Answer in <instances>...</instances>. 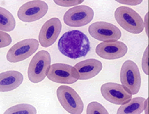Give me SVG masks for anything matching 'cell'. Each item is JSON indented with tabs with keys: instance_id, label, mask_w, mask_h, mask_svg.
Masks as SVG:
<instances>
[{
	"instance_id": "5",
	"label": "cell",
	"mask_w": 149,
	"mask_h": 114,
	"mask_svg": "<svg viewBox=\"0 0 149 114\" xmlns=\"http://www.w3.org/2000/svg\"><path fill=\"white\" fill-rule=\"evenodd\" d=\"M56 95L60 104L69 113H82L84 103L81 97L72 88L61 85L56 90Z\"/></svg>"
},
{
	"instance_id": "9",
	"label": "cell",
	"mask_w": 149,
	"mask_h": 114,
	"mask_svg": "<svg viewBox=\"0 0 149 114\" xmlns=\"http://www.w3.org/2000/svg\"><path fill=\"white\" fill-rule=\"evenodd\" d=\"M48 6L45 2L33 0L24 4L17 11V17L21 21L34 22L46 15Z\"/></svg>"
},
{
	"instance_id": "16",
	"label": "cell",
	"mask_w": 149,
	"mask_h": 114,
	"mask_svg": "<svg viewBox=\"0 0 149 114\" xmlns=\"http://www.w3.org/2000/svg\"><path fill=\"white\" fill-rule=\"evenodd\" d=\"M144 98H131L127 103L121 105L118 110V114H141L145 109Z\"/></svg>"
},
{
	"instance_id": "10",
	"label": "cell",
	"mask_w": 149,
	"mask_h": 114,
	"mask_svg": "<svg viewBox=\"0 0 149 114\" xmlns=\"http://www.w3.org/2000/svg\"><path fill=\"white\" fill-rule=\"evenodd\" d=\"M88 32L95 39L103 42L117 41L121 37V31L116 26L108 22L93 23L88 28Z\"/></svg>"
},
{
	"instance_id": "11",
	"label": "cell",
	"mask_w": 149,
	"mask_h": 114,
	"mask_svg": "<svg viewBox=\"0 0 149 114\" xmlns=\"http://www.w3.org/2000/svg\"><path fill=\"white\" fill-rule=\"evenodd\" d=\"M101 94L106 101L117 105H123L132 98V94L120 84L108 82L101 86Z\"/></svg>"
},
{
	"instance_id": "20",
	"label": "cell",
	"mask_w": 149,
	"mask_h": 114,
	"mask_svg": "<svg viewBox=\"0 0 149 114\" xmlns=\"http://www.w3.org/2000/svg\"><path fill=\"white\" fill-rule=\"evenodd\" d=\"M84 2L83 0H72V1H68V0H55L54 2L60 6L63 7H69V6H77L78 4L82 3Z\"/></svg>"
},
{
	"instance_id": "21",
	"label": "cell",
	"mask_w": 149,
	"mask_h": 114,
	"mask_svg": "<svg viewBox=\"0 0 149 114\" xmlns=\"http://www.w3.org/2000/svg\"><path fill=\"white\" fill-rule=\"evenodd\" d=\"M0 39H1V43H0V48H5L11 43V37L9 34L5 33L3 31L0 32Z\"/></svg>"
},
{
	"instance_id": "23",
	"label": "cell",
	"mask_w": 149,
	"mask_h": 114,
	"mask_svg": "<svg viewBox=\"0 0 149 114\" xmlns=\"http://www.w3.org/2000/svg\"><path fill=\"white\" fill-rule=\"evenodd\" d=\"M117 2H120V3H124L127 4V5H131V6H136L139 4L142 3V0H139V1H128V0H117Z\"/></svg>"
},
{
	"instance_id": "3",
	"label": "cell",
	"mask_w": 149,
	"mask_h": 114,
	"mask_svg": "<svg viewBox=\"0 0 149 114\" xmlns=\"http://www.w3.org/2000/svg\"><path fill=\"white\" fill-rule=\"evenodd\" d=\"M51 55L47 51L42 50L36 54L28 67V78L33 83L43 81L51 67Z\"/></svg>"
},
{
	"instance_id": "14",
	"label": "cell",
	"mask_w": 149,
	"mask_h": 114,
	"mask_svg": "<svg viewBox=\"0 0 149 114\" xmlns=\"http://www.w3.org/2000/svg\"><path fill=\"white\" fill-rule=\"evenodd\" d=\"M74 67L78 80H86L97 76L102 70V64L96 59H87L78 63Z\"/></svg>"
},
{
	"instance_id": "1",
	"label": "cell",
	"mask_w": 149,
	"mask_h": 114,
	"mask_svg": "<svg viewBox=\"0 0 149 114\" xmlns=\"http://www.w3.org/2000/svg\"><path fill=\"white\" fill-rule=\"evenodd\" d=\"M58 49L61 54L71 59L86 56L90 51V41L84 33L79 30L68 31L58 42Z\"/></svg>"
},
{
	"instance_id": "13",
	"label": "cell",
	"mask_w": 149,
	"mask_h": 114,
	"mask_svg": "<svg viewBox=\"0 0 149 114\" xmlns=\"http://www.w3.org/2000/svg\"><path fill=\"white\" fill-rule=\"evenodd\" d=\"M127 46L120 41H107L99 44L96 48V54L106 60H115L123 57L127 52Z\"/></svg>"
},
{
	"instance_id": "2",
	"label": "cell",
	"mask_w": 149,
	"mask_h": 114,
	"mask_svg": "<svg viewBox=\"0 0 149 114\" xmlns=\"http://www.w3.org/2000/svg\"><path fill=\"white\" fill-rule=\"evenodd\" d=\"M115 20L120 27L133 34H139L144 30L142 18L133 8L120 6L115 10Z\"/></svg>"
},
{
	"instance_id": "19",
	"label": "cell",
	"mask_w": 149,
	"mask_h": 114,
	"mask_svg": "<svg viewBox=\"0 0 149 114\" xmlns=\"http://www.w3.org/2000/svg\"><path fill=\"white\" fill-rule=\"evenodd\" d=\"M106 109L98 102L93 101L88 104L87 108V114H108Z\"/></svg>"
},
{
	"instance_id": "17",
	"label": "cell",
	"mask_w": 149,
	"mask_h": 114,
	"mask_svg": "<svg viewBox=\"0 0 149 114\" xmlns=\"http://www.w3.org/2000/svg\"><path fill=\"white\" fill-rule=\"evenodd\" d=\"M16 22L11 12L6 8H0V30L1 31H12L15 28Z\"/></svg>"
},
{
	"instance_id": "22",
	"label": "cell",
	"mask_w": 149,
	"mask_h": 114,
	"mask_svg": "<svg viewBox=\"0 0 149 114\" xmlns=\"http://www.w3.org/2000/svg\"><path fill=\"white\" fill-rule=\"evenodd\" d=\"M142 66L144 72L146 75H148V46H147L146 51H145V53L143 54V58H142Z\"/></svg>"
},
{
	"instance_id": "24",
	"label": "cell",
	"mask_w": 149,
	"mask_h": 114,
	"mask_svg": "<svg viewBox=\"0 0 149 114\" xmlns=\"http://www.w3.org/2000/svg\"><path fill=\"white\" fill-rule=\"evenodd\" d=\"M148 12L147 13V15H146V23H145V25H146V33H147V36H148Z\"/></svg>"
},
{
	"instance_id": "6",
	"label": "cell",
	"mask_w": 149,
	"mask_h": 114,
	"mask_svg": "<svg viewBox=\"0 0 149 114\" xmlns=\"http://www.w3.org/2000/svg\"><path fill=\"white\" fill-rule=\"evenodd\" d=\"M39 42L35 39H24L13 45L7 53V60L11 63H17L33 55L38 49Z\"/></svg>"
},
{
	"instance_id": "8",
	"label": "cell",
	"mask_w": 149,
	"mask_h": 114,
	"mask_svg": "<svg viewBox=\"0 0 149 114\" xmlns=\"http://www.w3.org/2000/svg\"><path fill=\"white\" fill-rule=\"evenodd\" d=\"M47 77L56 83L73 84L78 81V75L74 67L65 63H54L51 65Z\"/></svg>"
},
{
	"instance_id": "18",
	"label": "cell",
	"mask_w": 149,
	"mask_h": 114,
	"mask_svg": "<svg viewBox=\"0 0 149 114\" xmlns=\"http://www.w3.org/2000/svg\"><path fill=\"white\" fill-rule=\"evenodd\" d=\"M5 114H36V109L30 104H17L8 109Z\"/></svg>"
},
{
	"instance_id": "7",
	"label": "cell",
	"mask_w": 149,
	"mask_h": 114,
	"mask_svg": "<svg viewBox=\"0 0 149 114\" xmlns=\"http://www.w3.org/2000/svg\"><path fill=\"white\" fill-rule=\"evenodd\" d=\"M94 17V11L87 6H74L69 9L63 16V20L69 27H79L88 24Z\"/></svg>"
},
{
	"instance_id": "4",
	"label": "cell",
	"mask_w": 149,
	"mask_h": 114,
	"mask_svg": "<svg viewBox=\"0 0 149 114\" xmlns=\"http://www.w3.org/2000/svg\"><path fill=\"white\" fill-rule=\"evenodd\" d=\"M122 85L132 95L139 92L141 87V75L136 63L133 61H126L120 70Z\"/></svg>"
},
{
	"instance_id": "15",
	"label": "cell",
	"mask_w": 149,
	"mask_h": 114,
	"mask_svg": "<svg viewBox=\"0 0 149 114\" xmlns=\"http://www.w3.org/2000/svg\"><path fill=\"white\" fill-rule=\"evenodd\" d=\"M24 76L18 71L9 70L0 74V91L1 92L10 91L18 88L23 82Z\"/></svg>"
},
{
	"instance_id": "12",
	"label": "cell",
	"mask_w": 149,
	"mask_h": 114,
	"mask_svg": "<svg viewBox=\"0 0 149 114\" xmlns=\"http://www.w3.org/2000/svg\"><path fill=\"white\" fill-rule=\"evenodd\" d=\"M62 29V24L57 18H52L44 24L38 34V42L42 47L53 45L58 38Z\"/></svg>"
}]
</instances>
